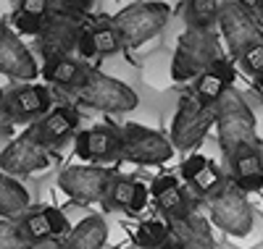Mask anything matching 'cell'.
Returning <instances> with one entry per match:
<instances>
[{"label": "cell", "instance_id": "obj_1", "mask_svg": "<svg viewBox=\"0 0 263 249\" xmlns=\"http://www.w3.org/2000/svg\"><path fill=\"white\" fill-rule=\"evenodd\" d=\"M213 126L218 131V147L224 152V160L242 150L263 144L258 137V121L245 95H239L234 87H229L224 97L213 105Z\"/></svg>", "mask_w": 263, "mask_h": 249}, {"label": "cell", "instance_id": "obj_2", "mask_svg": "<svg viewBox=\"0 0 263 249\" xmlns=\"http://www.w3.org/2000/svg\"><path fill=\"white\" fill-rule=\"evenodd\" d=\"M66 97L71 100V105H82L100 113H132L140 105L137 92L126 81H119L98 69L87 71L84 81L77 89H71Z\"/></svg>", "mask_w": 263, "mask_h": 249}, {"label": "cell", "instance_id": "obj_3", "mask_svg": "<svg viewBox=\"0 0 263 249\" xmlns=\"http://www.w3.org/2000/svg\"><path fill=\"white\" fill-rule=\"evenodd\" d=\"M205 208H208V220L216 229H221L229 239H242L255 229H260V215L250 205L248 194L234 186L232 178H227L224 189L216 197H211Z\"/></svg>", "mask_w": 263, "mask_h": 249}, {"label": "cell", "instance_id": "obj_4", "mask_svg": "<svg viewBox=\"0 0 263 249\" xmlns=\"http://www.w3.org/2000/svg\"><path fill=\"white\" fill-rule=\"evenodd\" d=\"M218 58H224V53L213 29H187L179 37L177 50H174V58H171V79L195 81Z\"/></svg>", "mask_w": 263, "mask_h": 249}, {"label": "cell", "instance_id": "obj_5", "mask_svg": "<svg viewBox=\"0 0 263 249\" xmlns=\"http://www.w3.org/2000/svg\"><path fill=\"white\" fill-rule=\"evenodd\" d=\"M171 18V8L158 0H147V3H132L126 6L116 18L114 27L124 42V48H142L145 42L158 37Z\"/></svg>", "mask_w": 263, "mask_h": 249}, {"label": "cell", "instance_id": "obj_6", "mask_svg": "<svg viewBox=\"0 0 263 249\" xmlns=\"http://www.w3.org/2000/svg\"><path fill=\"white\" fill-rule=\"evenodd\" d=\"M213 126V108L203 105L192 92L182 95L177 102V113L171 121V144L174 150L182 152H195L208 137Z\"/></svg>", "mask_w": 263, "mask_h": 249}, {"label": "cell", "instance_id": "obj_7", "mask_svg": "<svg viewBox=\"0 0 263 249\" xmlns=\"http://www.w3.org/2000/svg\"><path fill=\"white\" fill-rule=\"evenodd\" d=\"M121 129V160L135 165H163L174 157V144L161 131L142 123H124Z\"/></svg>", "mask_w": 263, "mask_h": 249}, {"label": "cell", "instance_id": "obj_8", "mask_svg": "<svg viewBox=\"0 0 263 249\" xmlns=\"http://www.w3.org/2000/svg\"><path fill=\"white\" fill-rule=\"evenodd\" d=\"M50 165H53L50 150L40 144L32 126L27 131H21L16 139H11L0 150V171L13 178H27L32 173L48 171Z\"/></svg>", "mask_w": 263, "mask_h": 249}, {"label": "cell", "instance_id": "obj_9", "mask_svg": "<svg viewBox=\"0 0 263 249\" xmlns=\"http://www.w3.org/2000/svg\"><path fill=\"white\" fill-rule=\"evenodd\" d=\"M114 178V165H69L58 173V186L79 205H95V202H103Z\"/></svg>", "mask_w": 263, "mask_h": 249}, {"label": "cell", "instance_id": "obj_10", "mask_svg": "<svg viewBox=\"0 0 263 249\" xmlns=\"http://www.w3.org/2000/svg\"><path fill=\"white\" fill-rule=\"evenodd\" d=\"M218 29L227 42V50L232 58H239L248 48L263 42V29L258 24V18L253 11L242 8L234 0H224L221 8H218Z\"/></svg>", "mask_w": 263, "mask_h": 249}, {"label": "cell", "instance_id": "obj_11", "mask_svg": "<svg viewBox=\"0 0 263 249\" xmlns=\"http://www.w3.org/2000/svg\"><path fill=\"white\" fill-rule=\"evenodd\" d=\"M82 21L77 16L61 13V11H50V16L45 18L40 34L34 37V48L42 55V60L50 58H66L77 50V34H79Z\"/></svg>", "mask_w": 263, "mask_h": 249}, {"label": "cell", "instance_id": "obj_12", "mask_svg": "<svg viewBox=\"0 0 263 249\" xmlns=\"http://www.w3.org/2000/svg\"><path fill=\"white\" fill-rule=\"evenodd\" d=\"M8 116L16 123H34L53 108V92L48 84H16L3 92Z\"/></svg>", "mask_w": 263, "mask_h": 249}, {"label": "cell", "instance_id": "obj_13", "mask_svg": "<svg viewBox=\"0 0 263 249\" xmlns=\"http://www.w3.org/2000/svg\"><path fill=\"white\" fill-rule=\"evenodd\" d=\"M74 152L87 165L90 163H116V160H121V129H116V126L82 129L74 137Z\"/></svg>", "mask_w": 263, "mask_h": 249}, {"label": "cell", "instance_id": "obj_14", "mask_svg": "<svg viewBox=\"0 0 263 249\" xmlns=\"http://www.w3.org/2000/svg\"><path fill=\"white\" fill-rule=\"evenodd\" d=\"M0 74L16 81H29L40 76V63L34 53L8 24L0 27Z\"/></svg>", "mask_w": 263, "mask_h": 249}, {"label": "cell", "instance_id": "obj_15", "mask_svg": "<svg viewBox=\"0 0 263 249\" xmlns=\"http://www.w3.org/2000/svg\"><path fill=\"white\" fill-rule=\"evenodd\" d=\"M179 173L187 181L192 197L203 199V202L216 197L218 192L224 189L227 178H229V176H224V171L218 168L213 160H208V157L200 155V152H190L182 160V165H179Z\"/></svg>", "mask_w": 263, "mask_h": 249}, {"label": "cell", "instance_id": "obj_16", "mask_svg": "<svg viewBox=\"0 0 263 249\" xmlns=\"http://www.w3.org/2000/svg\"><path fill=\"white\" fill-rule=\"evenodd\" d=\"M32 129H34L42 147H48V150L61 147L66 139L77 137V131H79V110L71 102L53 105L48 116H42L40 121L32 123Z\"/></svg>", "mask_w": 263, "mask_h": 249}, {"label": "cell", "instance_id": "obj_17", "mask_svg": "<svg viewBox=\"0 0 263 249\" xmlns=\"http://www.w3.org/2000/svg\"><path fill=\"white\" fill-rule=\"evenodd\" d=\"M150 199L156 202V208L161 210L163 220L182 218V215L197 210V199L174 176H158L150 184Z\"/></svg>", "mask_w": 263, "mask_h": 249}, {"label": "cell", "instance_id": "obj_18", "mask_svg": "<svg viewBox=\"0 0 263 249\" xmlns=\"http://www.w3.org/2000/svg\"><path fill=\"white\" fill-rule=\"evenodd\" d=\"M163 223L171 229L179 249H218V241H216L213 229H211V220L200 210H192L182 218H171V220H163Z\"/></svg>", "mask_w": 263, "mask_h": 249}, {"label": "cell", "instance_id": "obj_19", "mask_svg": "<svg viewBox=\"0 0 263 249\" xmlns=\"http://www.w3.org/2000/svg\"><path fill=\"white\" fill-rule=\"evenodd\" d=\"M227 165L229 178L234 181L237 189H242L245 194L263 192V144L237 150L227 160Z\"/></svg>", "mask_w": 263, "mask_h": 249}, {"label": "cell", "instance_id": "obj_20", "mask_svg": "<svg viewBox=\"0 0 263 249\" xmlns=\"http://www.w3.org/2000/svg\"><path fill=\"white\" fill-rule=\"evenodd\" d=\"M232 81H234V66H232V60H227V58H218L211 69L205 71V74H200L195 79V89H192V95L200 100L203 105H208V108H213L218 100L224 97V92L232 87Z\"/></svg>", "mask_w": 263, "mask_h": 249}, {"label": "cell", "instance_id": "obj_21", "mask_svg": "<svg viewBox=\"0 0 263 249\" xmlns=\"http://www.w3.org/2000/svg\"><path fill=\"white\" fill-rule=\"evenodd\" d=\"M42 79H45L50 87L61 89L63 95H69L71 89H77L87 71H90V66L71 58V55H66V58H50V60H42Z\"/></svg>", "mask_w": 263, "mask_h": 249}, {"label": "cell", "instance_id": "obj_22", "mask_svg": "<svg viewBox=\"0 0 263 249\" xmlns=\"http://www.w3.org/2000/svg\"><path fill=\"white\" fill-rule=\"evenodd\" d=\"M108 239V225L103 215H87L77 225H71V231L61 239V249H103Z\"/></svg>", "mask_w": 263, "mask_h": 249}, {"label": "cell", "instance_id": "obj_23", "mask_svg": "<svg viewBox=\"0 0 263 249\" xmlns=\"http://www.w3.org/2000/svg\"><path fill=\"white\" fill-rule=\"evenodd\" d=\"M32 208L27 186L21 181L0 171V220H18Z\"/></svg>", "mask_w": 263, "mask_h": 249}, {"label": "cell", "instance_id": "obj_24", "mask_svg": "<svg viewBox=\"0 0 263 249\" xmlns=\"http://www.w3.org/2000/svg\"><path fill=\"white\" fill-rule=\"evenodd\" d=\"M16 229H18L21 239L27 241V246H34V244H42V241L53 239V231H50L48 218H45V213H42V208H37V210L29 208L24 215L16 220Z\"/></svg>", "mask_w": 263, "mask_h": 249}, {"label": "cell", "instance_id": "obj_25", "mask_svg": "<svg viewBox=\"0 0 263 249\" xmlns=\"http://www.w3.org/2000/svg\"><path fill=\"white\" fill-rule=\"evenodd\" d=\"M218 0H184L187 29H213L218 24Z\"/></svg>", "mask_w": 263, "mask_h": 249}, {"label": "cell", "instance_id": "obj_26", "mask_svg": "<svg viewBox=\"0 0 263 249\" xmlns=\"http://www.w3.org/2000/svg\"><path fill=\"white\" fill-rule=\"evenodd\" d=\"M135 184H137V178L116 173V178L111 181V186H108V192L103 197L105 210H129L132 194H135Z\"/></svg>", "mask_w": 263, "mask_h": 249}, {"label": "cell", "instance_id": "obj_27", "mask_svg": "<svg viewBox=\"0 0 263 249\" xmlns=\"http://www.w3.org/2000/svg\"><path fill=\"white\" fill-rule=\"evenodd\" d=\"M168 239H174V234L163 220H142L135 231V244L140 249H156L166 244Z\"/></svg>", "mask_w": 263, "mask_h": 249}, {"label": "cell", "instance_id": "obj_28", "mask_svg": "<svg viewBox=\"0 0 263 249\" xmlns=\"http://www.w3.org/2000/svg\"><path fill=\"white\" fill-rule=\"evenodd\" d=\"M92 39H95V50L98 55H114L124 48V42L114 27V21H108V24H98L92 27Z\"/></svg>", "mask_w": 263, "mask_h": 249}, {"label": "cell", "instance_id": "obj_29", "mask_svg": "<svg viewBox=\"0 0 263 249\" xmlns=\"http://www.w3.org/2000/svg\"><path fill=\"white\" fill-rule=\"evenodd\" d=\"M45 18L48 16H34V13H27V11H16L13 18H11V29L21 37V34H27V37H37L42 24H45Z\"/></svg>", "mask_w": 263, "mask_h": 249}, {"label": "cell", "instance_id": "obj_30", "mask_svg": "<svg viewBox=\"0 0 263 249\" xmlns=\"http://www.w3.org/2000/svg\"><path fill=\"white\" fill-rule=\"evenodd\" d=\"M0 249H27V241L16 229V220H0Z\"/></svg>", "mask_w": 263, "mask_h": 249}, {"label": "cell", "instance_id": "obj_31", "mask_svg": "<svg viewBox=\"0 0 263 249\" xmlns=\"http://www.w3.org/2000/svg\"><path fill=\"white\" fill-rule=\"evenodd\" d=\"M237 60H239V66H242V69H245L250 76L263 74V42H258V45H253V48H248Z\"/></svg>", "mask_w": 263, "mask_h": 249}, {"label": "cell", "instance_id": "obj_32", "mask_svg": "<svg viewBox=\"0 0 263 249\" xmlns=\"http://www.w3.org/2000/svg\"><path fill=\"white\" fill-rule=\"evenodd\" d=\"M42 213H45V218H48L53 239H63L66 234L71 231V223H69V218H66L63 210H58V208H42Z\"/></svg>", "mask_w": 263, "mask_h": 249}, {"label": "cell", "instance_id": "obj_33", "mask_svg": "<svg viewBox=\"0 0 263 249\" xmlns=\"http://www.w3.org/2000/svg\"><path fill=\"white\" fill-rule=\"evenodd\" d=\"M77 53H79L82 60H92V58H98L95 39H92V27H87V24L79 27V34H77Z\"/></svg>", "mask_w": 263, "mask_h": 249}, {"label": "cell", "instance_id": "obj_34", "mask_svg": "<svg viewBox=\"0 0 263 249\" xmlns=\"http://www.w3.org/2000/svg\"><path fill=\"white\" fill-rule=\"evenodd\" d=\"M53 3H55V11L82 18V16H87V13L92 11V3H95V0H53Z\"/></svg>", "mask_w": 263, "mask_h": 249}, {"label": "cell", "instance_id": "obj_35", "mask_svg": "<svg viewBox=\"0 0 263 249\" xmlns=\"http://www.w3.org/2000/svg\"><path fill=\"white\" fill-rule=\"evenodd\" d=\"M147 199H150V186H147V184H142V181L137 178V184H135V194H132V205H129V210H126V213L140 215V213L147 208Z\"/></svg>", "mask_w": 263, "mask_h": 249}, {"label": "cell", "instance_id": "obj_36", "mask_svg": "<svg viewBox=\"0 0 263 249\" xmlns=\"http://www.w3.org/2000/svg\"><path fill=\"white\" fill-rule=\"evenodd\" d=\"M18 8L27 13H34V16H50L53 0H18Z\"/></svg>", "mask_w": 263, "mask_h": 249}, {"label": "cell", "instance_id": "obj_37", "mask_svg": "<svg viewBox=\"0 0 263 249\" xmlns=\"http://www.w3.org/2000/svg\"><path fill=\"white\" fill-rule=\"evenodd\" d=\"M13 129V121L8 116V108H6V97H3V89H0V137H6V134H11Z\"/></svg>", "mask_w": 263, "mask_h": 249}, {"label": "cell", "instance_id": "obj_38", "mask_svg": "<svg viewBox=\"0 0 263 249\" xmlns=\"http://www.w3.org/2000/svg\"><path fill=\"white\" fill-rule=\"evenodd\" d=\"M234 3H239V6H242V8H248V11H258L260 6H263V0H234Z\"/></svg>", "mask_w": 263, "mask_h": 249}, {"label": "cell", "instance_id": "obj_39", "mask_svg": "<svg viewBox=\"0 0 263 249\" xmlns=\"http://www.w3.org/2000/svg\"><path fill=\"white\" fill-rule=\"evenodd\" d=\"M156 249H179V244H177V239H168L166 244H161V246H156Z\"/></svg>", "mask_w": 263, "mask_h": 249}, {"label": "cell", "instance_id": "obj_40", "mask_svg": "<svg viewBox=\"0 0 263 249\" xmlns=\"http://www.w3.org/2000/svg\"><path fill=\"white\" fill-rule=\"evenodd\" d=\"M255 18H258V24H260V29H263V6L255 11Z\"/></svg>", "mask_w": 263, "mask_h": 249}, {"label": "cell", "instance_id": "obj_41", "mask_svg": "<svg viewBox=\"0 0 263 249\" xmlns=\"http://www.w3.org/2000/svg\"><path fill=\"white\" fill-rule=\"evenodd\" d=\"M255 84H258V87L263 89V74H258V76H255Z\"/></svg>", "mask_w": 263, "mask_h": 249}, {"label": "cell", "instance_id": "obj_42", "mask_svg": "<svg viewBox=\"0 0 263 249\" xmlns=\"http://www.w3.org/2000/svg\"><path fill=\"white\" fill-rule=\"evenodd\" d=\"M218 249H234V246H218Z\"/></svg>", "mask_w": 263, "mask_h": 249}, {"label": "cell", "instance_id": "obj_43", "mask_svg": "<svg viewBox=\"0 0 263 249\" xmlns=\"http://www.w3.org/2000/svg\"><path fill=\"white\" fill-rule=\"evenodd\" d=\"M253 249H263V244H258V246H253Z\"/></svg>", "mask_w": 263, "mask_h": 249}, {"label": "cell", "instance_id": "obj_44", "mask_svg": "<svg viewBox=\"0 0 263 249\" xmlns=\"http://www.w3.org/2000/svg\"><path fill=\"white\" fill-rule=\"evenodd\" d=\"M0 27H3V21H0Z\"/></svg>", "mask_w": 263, "mask_h": 249}, {"label": "cell", "instance_id": "obj_45", "mask_svg": "<svg viewBox=\"0 0 263 249\" xmlns=\"http://www.w3.org/2000/svg\"><path fill=\"white\" fill-rule=\"evenodd\" d=\"M55 249H61V246H55Z\"/></svg>", "mask_w": 263, "mask_h": 249}]
</instances>
